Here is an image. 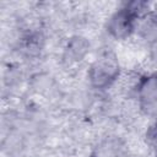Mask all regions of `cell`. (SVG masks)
Returning <instances> with one entry per match:
<instances>
[{
	"instance_id": "obj_4",
	"label": "cell",
	"mask_w": 157,
	"mask_h": 157,
	"mask_svg": "<svg viewBox=\"0 0 157 157\" xmlns=\"http://www.w3.org/2000/svg\"><path fill=\"white\" fill-rule=\"evenodd\" d=\"M135 33L147 44H157V12L150 10L136 21Z\"/></svg>"
},
{
	"instance_id": "obj_3",
	"label": "cell",
	"mask_w": 157,
	"mask_h": 157,
	"mask_svg": "<svg viewBox=\"0 0 157 157\" xmlns=\"http://www.w3.org/2000/svg\"><path fill=\"white\" fill-rule=\"evenodd\" d=\"M136 98L141 108L152 109L157 107V72L141 76L135 88Z\"/></svg>"
},
{
	"instance_id": "obj_7",
	"label": "cell",
	"mask_w": 157,
	"mask_h": 157,
	"mask_svg": "<svg viewBox=\"0 0 157 157\" xmlns=\"http://www.w3.org/2000/svg\"><path fill=\"white\" fill-rule=\"evenodd\" d=\"M151 10H152V9H151ZM153 11H155V12H157V10H153Z\"/></svg>"
},
{
	"instance_id": "obj_2",
	"label": "cell",
	"mask_w": 157,
	"mask_h": 157,
	"mask_svg": "<svg viewBox=\"0 0 157 157\" xmlns=\"http://www.w3.org/2000/svg\"><path fill=\"white\" fill-rule=\"evenodd\" d=\"M137 16L126 5L115 12H113L105 25L109 36L117 40H124L130 38L135 33Z\"/></svg>"
},
{
	"instance_id": "obj_5",
	"label": "cell",
	"mask_w": 157,
	"mask_h": 157,
	"mask_svg": "<svg viewBox=\"0 0 157 157\" xmlns=\"http://www.w3.org/2000/svg\"><path fill=\"white\" fill-rule=\"evenodd\" d=\"M88 48H90V44L86 40V38L76 36L69 40L67 47H66V54L71 61L77 63V61H81L86 56V54L90 50Z\"/></svg>"
},
{
	"instance_id": "obj_1",
	"label": "cell",
	"mask_w": 157,
	"mask_h": 157,
	"mask_svg": "<svg viewBox=\"0 0 157 157\" xmlns=\"http://www.w3.org/2000/svg\"><path fill=\"white\" fill-rule=\"evenodd\" d=\"M119 61L113 54H104L96 59L88 69V81L93 88H109L120 77Z\"/></svg>"
},
{
	"instance_id": "obj_6",
	"label": "cell",
	"mask_w": 157,
	"mask_h": 157,
	"mask_svg": "<svg viewBox=\"0 0 157 157\" xmlns=\"http://www.w3.org/2000/svg\"><path fill=\"white\" fill-rule=\"evenodd\" d=\"M146 140H147V144L150 145V147L157 150V124L156 123L147 129Z\"/></svg>"
},
{
	"instance_id": "obj_8",
	"label": "cell",
	"mask_w": 157,
	"mask_h": 157,
	"mask_svg": "<svg viewBox=\"0 0 157 157\" xmlns=\"http://www.w3.org/2000/svg\"><path fill=\"white\" fill-rule=\"evenodd\" d=\"M156 124H157V119H156Z\"/></svg>"
}]
</instances>
